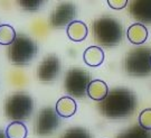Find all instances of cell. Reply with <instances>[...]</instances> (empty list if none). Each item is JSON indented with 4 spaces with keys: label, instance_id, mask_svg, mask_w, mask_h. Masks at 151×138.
<instances>
[{
    "label": "cell",
    "instance_id": "6da1fadb",
    "mask_svg": "<svg viewBox=\"0 0 151 138\" xmlns=\"http://www.w3.org/2000/svg\"><path fill=\"white\" fill-rule=\"evenodd\" d=\"M137 108L135 96L128 89L118 88L109 91L108 97L100 102V110L105 117L120 119L127 118Z\"/></svg>",
    "mask_w": 151,
    "mask_h": 138
},
{
    "label": "cell",
    "instance_id": "7a4b0ae2",
    "mask_svg": "<svg viewBox=\"0 0 151 138\" xmlns=\"http://www.w3.org/2000/svg\"><path fill=\"white\" fill-rule=\"evenodd\" d=\"M93 34L96 42L102 46H115L123 37V28L114 18L103 17L94 21Z\"/></svg>",
    "mask_w": 151,
    "mask_h": 138
},
{
    "label": "cell",
    "instance_id": "3957f363",
    "mask_svg": "<svg viewBox=\"0 0 151 138\" xmlns=\"http://www.w3.org/2000/svg\"><path fill=\"white\" fill-rule=\"evenodd\" d=\"M37 52L38 47L35 41L27 36L19 35L9 46L8 56L11 63L15 65H26L34 60L37 55Z\"/></svg>",
    "mask_w": 151,
    "mask_h": 138
},
{
    "label": "cell",
    "instance_id": "277c9868",
    "mask_svg": "<svg viewBox=\"0 0 151 138\" xmlns=\"http://www.w3.org/2000/svg\"><path fill=\"white\" fill-rule=\"evenodd\" d=\"M124 68L132 76H147L151 74V49L140 47L131 51L125 57Z\"/></svg>",
    "mask_w": 151,
    "mask_h": 138
},
{
    "label": "cell",
    "instance_id": "5b68a950",
    "mask_svg": "<svg viewBox=\"0 0 151 138\" xmlns=\"http://www.w3.org/2000/svg\"><path fill=\"white\" fill-rule=\"evenodd\" d=\"M34 109V101L30 97L18 92L10 96L5 105V113L7 118L15 121H20L27 119L32 112Z\"/></svg>",
    "mask_w": 151,
    "mask_h": 138
},
{
    "label": "cell",
    "instance_id": "8992f818",
    "mask_svg": "<svg viewBox=\"0 0 151 138\" xmlns=\"http://www.w3.org/2000/svg\"><path fill=\"white\" fill-rule=\"evenodd\" d=\"M91 83V76L86 71L72 69L65 76V90L74 98H83L87 94V88Z\"/></svg>",
    "mask_w": 151,
    "mask_h": 138
},
{
    "label": "cell",
    "instance_id": "52a82bcc",
    "mask_svg": "<svg viewBox=\"0 0 151 138\" xmlns=\"http://www.w3.org/2000/svg\"><path fill=\"white\" fill-rule=\"evenodd\" d=\"M60 123V118L56 109L52 107L44 108L39 111L36 121V134L39 136H48L57 129Z\"/></svg>",
    "mask_w": 151,
    "mask_h": 138
},
{
    "label": "cell",
    "instance_id": "ba28073f",
    "mask_svg": "<svg viewBox=\"0 0 151 138\" xmlns=\"http://www.w3.org/2000/svg\"><path fill=\"white\" fill-rule=\"evenodd\" d=\"M60 61L56 55H48L38 66V80L42 82H50L56 80L60 72Z\"/></svg>",
    "mask_w": 151,
    "mask_h": 138
},
{
    "label": "cell",
    "instance_id": "9c48e42d",
    "mask_svg": "<svg viewBox=\"0 0 151 138\" xmlns=\"http://www.w3.org/2000/svg\"><path fill=\"white\" fill-rule=\"evenodd\" d=\"M76 15V7L73 4H60L54 9L50 16V24L53 27H65L73 23Z\"/></svg>",
    "mask_w": 151,
    "mask_h": 138
},
{
    "label": "cell",
    "instance_id": "30bf717a",
    "mask_svg": "<svg viewBox=\"0 0 151 138\" xmlns=\"http://www.w3.org/2000/svg\"><path fill=\"white\" fill-rule=\"evenodd\" d=\"M130 14L141 23L151 24V0H135L130 6Z\"/></svg>",
    "mask_w": 151,
    "mask_h": 138
},
{
    "label": "cell",
    "instance_id": "8fae6325",
    "mask_svg": "<svg viewBox=\"0 0 151 138\" xmlns=\"http://www.w3.org/2000/svg\"><path fill=\"white\" fill-rule=\"evenodd\" d=\"M109 93L108 84L102 80H93L87 88V96L95 101H103Z\"/></svg>",
    "mask_w": 151,
    "mask_h": 138
},
{
    "label": "cell",
    "instance_id": "7c38bea8",
    "mask_svg": "<svg viewBox=\"0 0 151 138\" xmlns=\"http://www.w3.org/2000/svg\"><path fill=\"white\" fill-rule=\"evenodd\" d=\"M88 34L86 24L83 21L75 20L67 26V36L73 41V42H82L86 38Z\"/></svg>",
    "mask_w": 151,
    "mask_h": 138
},
{
    "label": "cell",
    "instance_id": "4fadbf2b",
    "mask_svg": "<svg viewBox=\"0 0 151 138\" xmlns=\"http://www.w3.org/2000/svg\"><path fill=\"white\" fill-rule=\"evenodd\" d=\"M76 102L70 97H63L56 103V112L60 117L68 118L72 117L76 112Z\"/></svg>",
    "mask_w": 151,
    "mask_h": 138
},
{
    "label": "cell",
    "instance_id": "5bb4252c",
    "mask_svg": "<svg viewBox=\"0 0 151 138\" xmlns=\"http://www.w3.org/2000/svg\"><path fill=\"white\" fill-rule=\"evenodd\" d=\"M127 35L132 44L140 45L146 42L148 38V29L142 24H133L129 27Z\"/></svg>",
    "mask_w": 151,
    "mask_h": 138
},
{
    "label": "cell",
    "instance_id": "9a60e30c",
    "mask_svg": "<svg viewBox=\"0 0 151 138\" xmlns=\"http://www.w3.org/2000/svg\"><path fill=\"white\" fill-rule=\"evenodd\" d=\"M83 59L87 65L95 68L103 63L104 52L102 51V48L97 47V46H90L85 49V52L83 54Z\"/></svg>",
    "mask_w": 151,
    "mask_h": 138
},
{
    "label": "cell",
    "instance_id": "2e32d148",
    "mask_svg": "<svg viewBox=\"0 0 151 138\" xmlns=\"http://www.w3.org/2000/svg\"><path fill=\"white\" fill-rule=\"evenodd\" d=\"M27 127L25 123L14 121L6 129V135L8 138H26L27 137Z\"/></svg>",
    "mask_w": 151,
    "mask_h": 138
},
{
    "label": "cell",
    "instance_id": "e0dca14e",
    "mask_svg": "<svg viewBox=\"0 0 151 138\" xmlns=\"http://www.w3.org/2000/svg\"><path fill=\"white\" fill-rule=\"evenodd\" d=\"M16 32L10 25H0V44L1 45H11L16 39Z\"/></svg>",
    "mask_w": 151,
    "mask_h": 138
},
{
    "label": "cell",
    "instance_id": "ac0fdd59",
    "mask_svg": "<svg viewBox=\"0 0 151 138\" xmlns=\"http://www.w3.org/2000/svg\"><path fill=\"white\" fill-rule=\"evenodd\" d=\"M116 138H151V133L145 130L140 126H134L118 135Z\"/></svg>",
    "mask_w": 151,
    "mask_h": 138
},
{
    "label": "cell",
    "instance_id": "d6986e66",
    "mask_svg": "<svg viewBox=\"0 0 151 138\" xmlns=\"http://www.w3.org/2000/svg\"><path fill=\"white\" fill-rule=\"evenodd\" d=\"M139 126L147 131H151V108L141 111L139 115Z\"/></svg>",
    "mask_w": 151,
    "mask_h": 138
},
{
    "label": "cell",
    "instance_id": "ffe728a7",
    "mask_svg": "<svg viewBox=\"0 0 151 138\" xmlns=\"http://www.w3.org/2000/svg\"><path fill=\"white\" fill-rule=\"evenodd\" d=\"M60 138H91V135L86 129L72 128V129H68Z\"/></svg>",
    "mask_w": 151,
    "mask_h": 138
},
{
    "label": "cell",
    "instance_id": "44dd1931",
    "mask_svg": "<svg viewBox=\"0 0 151 138\" xmlns=\"http://www.w3.org/2000/svg\"><path fill=\"white\" fill-rule=\"evenodd\" d=\"M19 5L22 6V8L25 10L36 11L42 7V5H44V1H40V0H26V1H19Z\"/></svg>",
    "mask_w": 151,
    "mask_h": 138
},
{
    "label": "cell",
    "instance_id": "7402d4cb",
    "mask_svg": "<svg viewBox=\"0 0 151 138\" xmlns=\"http://www.w3.org/2000/svg\"><path fill=\"white\" fill-rule=\"evenodd\" d=\"M108 4L113 9H123L128 5V0H108Z\"/></svg>",
    "mask_w": 151,
    "mask_h": 138
},
{
    "label": "cell",
    "instance_id": "603a6c76",
    "mask_svg": "<svg viewBox=\"0 0 151 138\" xmlns=\"http://www.w3.org/2000/svg\"><path fill=\"white\" fill-rule=\"evenodd\" d=\"M0 138H8V137H7L6 133H2V131L0 130Z\"/></svg>",
    "mask_w": 151,
    "mask_h": 138
}]
</instances>
